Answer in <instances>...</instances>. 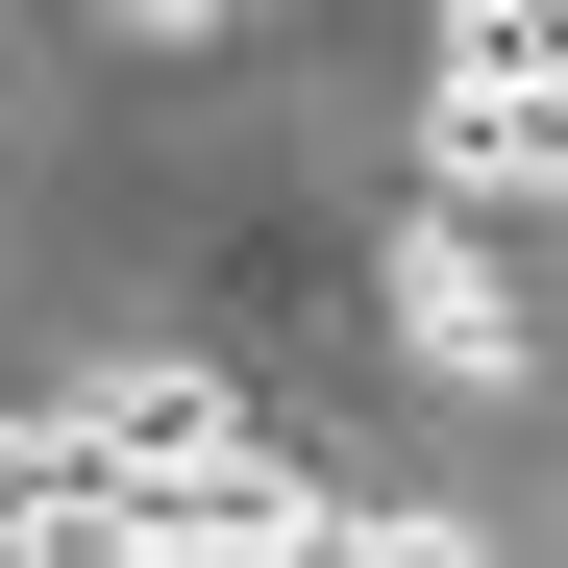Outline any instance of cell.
<instances>
[{"label": "cell", "instance_id": "7a4b0ae2", "mask_svg": "<svg viewBox=\"0 0 568 568\" xmlns=\"http://www.w3.org/2000/svg\"><path fill=\"white\" fill-rule=\"evenodd\" d=\"M371 322H396V371H445V396H519L544 371V297L495 272V223H396L371 247Z\"/></svg>", "mask_w": 568, "mask_h": 568}, {"label": "cell", "instance_id": "3957f363", "mask_svg": "<svg viewBox=\"0 0 568 568\" xmlns=\"http://www.w3.org/2000/svg\"><path fill=\"white\" fill-rule=\"evenodd\" d=\"M50 420L100 445L124 495H199V469H247V396H223V371H173V346H100V371H74Z\"/></svg>", "mask_w": 568, "mask_h": 568}, {"label": "cell", "instance_id": "6da1fadb", "mask_svg": "<svg viewBox=\"0 0 568 568\" xmlns=\"http://www.w3.org/2000/svg\"><path fill=\"white\" fill-rule=\"evenodd\" d=\"M420 173H445V223H568V26H445Z\"/></svg>", "mask_w": 568, "mask_h": 568}, {"label": "cell", "instance_id": "277c9868", "mask_svg": "<svg viewBox=\"0 0 568 568\" xmlns=\"http://www.w3.org/2000/svg\"><path fill=\"white\" fill-rule=\"evenodd\" d=\"M0 568H124V469L74 420H0Z\"/></svg>", "mask_w": 568, "mask_h": 568}, {"label": "cell", "instance_id": "5b68a950", "mask_svg": "<svg viewBox=\"0 0 568 568\" xmlns=\"http://www.w3.org/2000/svg\"><path fill=\"white\" fill-rule=\"evenodd\" d=\"M346 568H469V519H420V495H396V519H346Z\"/></svg>", "mask_w": 568, "mask_h": 568}]
</instances>
